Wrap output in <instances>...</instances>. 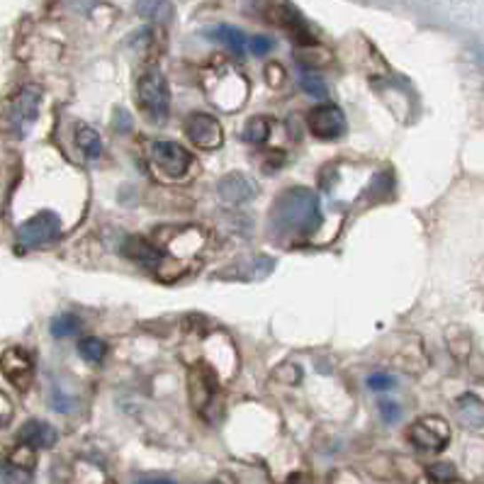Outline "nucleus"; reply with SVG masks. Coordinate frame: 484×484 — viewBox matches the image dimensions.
Returning <instances> with one entry per match:
<instances>
[{"label":"nucleus","instance_id":"obj_1","mask_svg":"<svg viewBox=\"0 0 484 484\" xmlns=\"http://www.w3.org/2000/svg\"><path fill=\"white\" fill-rule=\"evenodd\" d=\"M321 226V207L314 190L290 187L270 210V232L278 239H307Z\"/></svg>","mask_w":484,"mask_h":484},{"label":"nucleus","instance_id":"obj_2","mask_svg":"<svg viewBox=\"0 0 484 484\" xmlns=\"http://www.w3.org/2000/svg\"><path fill=\"white\" fill-rule=\"evenodd\" d=\"M137 98L144 115L154 124H163L171 115V91H168L166 75L159 68L151 66L149 71H144L137 83Z\"/></svg>","mask_w":484,"mask_h":484},{"label":"nucleus","instance_id":"obj_3","mask_svg":"<svg viewBox=\"0 0 484 484\" xmlns=\"http://www.w3.org/2000/svg\"><path fill=\"white\" fill-rule=\"evenodd\" d=\"M205 91L212 95V103L222 110H236L249 95V83L242 74H236L232 66L212 68L205 78Z\"/></svg>","mask_w":484,"mask_h":484},{"label":"nucleus","instance_id":"obj_4","mask_svg":"<svg viewBox=\"0 0 484 484\" xmlns=\"http://www.w3.org/2000/svg\"><path fill=\"white\" fill-rule=\"evenodd\" d=\"M42 105V91L37 85H25L22 91L10 98L8 112H5V130L15 137H25L29 127L35 124Z\"/></svg>","mask_w":484,"mask_h":484},{"label":"nucleus","instance_id":"obj_5","mask_svg":"<svg viewBox=\"0 0 484 484\" xmlns=\"http://www.w3.org/2000/svg\"><path fill=\"white\" fill-rule=\"evenodd\" d=\"M151 163L171 180H180L190 171L193 156L178 141L159 139L151 144Z\"/></svg>","mask_w":484,"mask_h":484},{"label":"nucleus","instance_id":"obj_6","mask_svg":"<svg viewBox=\"0 0 484 484\" xmlns=\"http://www.w3.org/2000/svg\"><path fill=\"white\" fill-rule=\"evenodd\" d=\"M61 234V217L56 212H39L18 226V243L22 249H39Z\"/></svg>","mask_w":484,"mask_h":484},{"label":"nucleus","instance_id":"obj_7","mask_svg":"<svg viewBox=\"0 0 484 484\" xmlns=\"http://www.w3.org/2000/svg\"><path fill=\"white\" fill-rule=\"evenodd\" d=\"M411 446L424 453H440L450 440V426L440 417H424L414 421L409 429Z\"/></svg>","mask_w":484,"mask_h":484},{"label":"nucleus","instance_id":"obj_8","mask_svg":"<svg viewBox=\"0 0 484 484\" xmlns=\"http://www.w3.org/2000/svg\"><path fill=\"white\" fill-rule=\"evenodd\" d=\"M186 134L187 139L195 144L197 149L215 151L222 147L224 131L222 124L217 117L207 115V112H193L186 120Z\"/></svg>","mask_w":484,"mask_h":484},{"label":"nucleus","instance_id":"obj_9","mask_svg":"<svg viewBox=\"0 0 484 484\" xmlns=\"http://www.w3.org/2000/svg\"><path fill=\"white\" fill-rule=\"evenodd\" d=\"M0 370L5 373L10 385L20 392H28L35 380V361L25 348H8L0 355Z\"/></svg>","mask_w":484,"mask_h":484},{"label":"nucleus","instance_id":"obj_10","mask_svg":"<svg viewBox=\"0 0 484 484\" xmlns=\"http://www.w3.org/2000/svg\"><path fill=\"white\" fill-rule=\"evenodd\" d=\"M307 127L317 139L334 141L338 139L345 130V115L341 107L336 105H317L314 110L307 115Z\"/></svg>","mask_w":484,"mask_h":484},{"label":"nucleus","instance_id":"obj_11","mask_svg":"<svg viewBox=\"0 0 484 484\" xmlns=\"http://www.w3.org/2000/svg\"><path fill=\"white\" fill-rule=\"evenodd\" d=\"M217 195L222 197L226 205H243L258 195V183L243 173H229L217 183Z\"/></svg>","mask_w":484,"mask_h":484},{"label":"nucleus","instance_id":"obj_12","mask_svg":"<svg viewBox=\"0 0 484 484\" xmlns=\"http://www.w3.org/2000/svg\"><path fill=\"white\" fill-rule=\"evenodd\" d=\"M20 443H25V446L35 448V450H44V448H52L56 443V429L52 424L42 419H32L28 424H22V429L18 433Z\"/></svg>","mask_w":484,"mask_h":484},{"label":"nucleus","instance_id":"obj_13","mask_svg":"<svg viewBox=\"0 0 484 484\" xmlns=\"http://www.w3.org/2000/svg\"><path fill=\"white\" fill-rule=\"evenodd\" d=\"M122 253L130 258V261L139 263L144 268H156L161 261H163V253L149 243L147 239H141V236H127L124 243H122Z\"/></svg>","mask_w":484,"mask_h":484},{"label":"nucleus","instance_id":"obj_14","mask_svg":"<svg viewBox=\"0 0 484 484\" xmlns=\"http://www.w3.org/2000/svg\"><path fill=\"white\" fill-rule=\"evenodd\" d=\"M457 417L467 429L484 431V401L472 392H467L457 401Z\"/></svg>","mask_w":484,"mask_h":484},{"label":"nucleus","instance_id":"obj_15","mask_svg":"<svg viewBox=\"0 0 484 484\" xmlns=\"http://www.w3.org/2000/svg\"><path fill=\"white\" fill-rule=\"evenodd\" d=\"M75 144H78V149L83 151L85 159H100V154H103V139H100L98 130H93L91 124H78Z\"/></svg>","mask_w":484,"mask_h":484},{"label":"nucleus","instance_id":"obj_16","mask_svg":"<svg viewBox=\"0 0 484 484\" xmlns=\"http://www.w3.org/2000/svg\"><path fill=\"white\" fill-rule=\"evenodd\" d=\"M207 35H210V37H215L217 42L226 44V49H232L236 56H242L243 52H246V35H243L242 29L229 28V25H219V28L210 29Z\"/></svg>","mask_w":484,"mask_h":484},{"label":"nucleus","instance_id":"obj_17","mask_svg":"<svg viewBox=\"0 0 484 484\" xmlns=\"http://www.w3.org/2000/svg\"><path fill=\"white\" fill-rule=\"evenodd\" d=\"M137 12L144 20H151V22H168L171 15H173V8H171L168 0H139Z\"/></svg>","mask_w":484,"mask_h":484},{"label":"nucleus","instance_id":"obj_18","mask_svg":"<svg viewBox=\"0 0 484 484\" xmlns=\"http://www.w3.org/2000/svg\"><path fill=\"white\" fill-rule=\"evenodd\" d=\"M273 268H275V261H273V258H263V256H258V258H253L249 266H236V268L224 270V278H226V275L232 278L234 273H239V278H266Z\"/></svg>","mask_w":484,"mask_h":484},{"label":"nucleus","instance_id":"obj_19","mask_svg":"<svg viewBox=\"0 0 484 484\" xmlns=\"http://www.w3.org/2000/svg\"><path fill=\"white\" fill-rule=\"evenodd\" d=\"M71 484H112V482L105 477V472L100 470V467L93 465V463H88V460H83V463H78V465H75Z\"/></svg>","mask_w":484,"mask_h":484},{"label":"nucleus","instance_id":"obj_20","mask_svg":"<svg viewBox=\"0 0 484 484\" xmlns=\"http://www.w3.org/2000/svg\"><path fill=\"white\" fill-rule=\"evenodd\" d=\"M78 353L83 361L88 363H100L105 355H107V345H105L103 338H98V336H83L81 341H78Z\"/></svg>","mask_w":484,"mask_h":484},{"label":"nucleus","instance_id":"obj_21","mask_svg":"<svg viewBox=\"0 0 484 484\" xmlns=\"http://www.w3.org/2000/svg\"><path fill=\"white\" fill-rule=\"evenodd\" d=\"M49 329H52V336L64 338V336L78 334V331H81V319L75 317V314H56V317L49 321Z\"/></svg>","mask_w":484,"mask_h":484},{"label":"nucleus","instance_id":"obj_22","mask_svg":"<svg viewBox=\"0 0 484 484\" xmlns=\"http://www.w3.org/2000/svg\"><path fill=\"white\" fill-rule=\"evenodd\" d=\"M270 134V122L268 117H251L249 124L243 127V139L251 141V144H261L268 139Z\"/></svg>","mask_w":484,"mask_h":484},{"label":"nucleus","instance_id":"obj_23","mask_svg":"<svg viewBox=\"0 0 484 484\" xmlns=\"http://www.w3.org/2000/svg\"><path fill=\"white\" fill-rule=\"evenodd\" d=\"M0 484H29V470L12 465V463H0Z\"/></svg>","mask_w":484,"mask_h":484},{"label":"nucleus","instance_id":"obj_24","mask_svg":"<svg viewBox=\"0 0 484 484\" xmlns=\"http://www.w3.org/2000/svg\"><path fill=\"white\" fill-rule=\"evenodd\" d=\"M10 463L12 465L22 467V470H32L35 463H37V450L35 448L25 446V443H20L12 453H10Z\"/></svg>","mask_w":484,"mask_h":484},{"label":"nucleus","instance_id":"obj_25","mask_svg":"<svg viewBox=\"0 0 484 484\" xmlns=\"http://www.w3.org/2000/svg\"><path fill=\"white\" fill-rule=\"evenodd\" d=\"M299 83H302V91L307 95H312V98H326V93H329V91H326V83L317 74H305Z\"/></svg>","mask_w":484,"mask_h":484},{"label":"nucleus","instance_id":"obj_26","mask_svg":"<svg viewBox=\"0 0 484 484\" xmlns=\"http://www.w3.org/2000/svg\"><path fill=\"white\" fill-rule=\"evenodd\" d=\"M429 477L433 482H456V467L448 463H438V465L429 467Z\"/></svg>","mask_w":484,"mask_h":484},{"label":"nucleus","instance_id":"obj_27","mask_svg":"<svg viewBox=\"0 0 484 484\" xmlns=\"http://www.w3.org/2000/svg\"><path fill=\"white\" fill-rule=\"evenodd\" d=\"M394 385H397V380L387 373H377L368 377V387L373 392H390Z\"/></svg>","mask_w":484,"mask_h":484},{"label":"nucleus","instance_id":"obj_28","mask_svg":"<svg viewBox=\"0 0 484 484\" xmlns=\"http://www.w3.org/2000/svg\"><path fill=\"white\" fill-rule=\"evenodd\" d=\"M380 414H382V421H387V424H394V421H400L401 411H400V404L392 400H382L380 401Z\"/></svg>","mask_w":484,"mask_h":484},{"label":"nucleus","instance_id":"obj_29","mask_svg":"<svg viewBox=\"0 0 484 484\" xmlns=\"http://www.w3.org/2000/svg\"><path fill=\"white\" fill-rule=\"evenodd\" d=\"M273 47H275V44H273V39L270 37H253L251 42H249V49H251V54L256 56H266Z\"/></svg>","mask_w":484,"mask_h":484},{"label":"nucleus","instance_id":"obj_30","mask_svg":"<svg viewBox=\"0 0 484 484\" xmlns=\"http://www.w3.org/2000/svg\"><path fill=\"white\" fill-rule=\"evenodd\" d=\"M266 78H268V83L273 85V88H278V85L285 81V68L280 64H268L266 66Z\"/></svg>","mask_w":484,"mask_h":484},{"label":"nucleus","instance_id":"obj_31","mask_svg":"<svg viewBox=\"0 0 484 484\" xmlns=\"http://www.w3.org/2000/svg\"><path fill=\"white\" fill-rule=\"evenodd\" d=\"M115 127H117L120 131L131 130V117H130V115H127L124 110H117V122H115Z\"/></svg>","mask_w":484,"mask_h":484},{"label":"nucleus","instance_id":"obj_32","mask_svg":"<svg viewBox=\"0 0 484 484\" xmlns=\"http://www.w3.org/2000/svg\"><path fill=\"white\" fill-rule=\"evenodd\" d=\"M10 411H12V407H10V400L5 397V394H3V392H0V424H3V421H8Z\"/></svg>","mask_w":484,"mask_h":484},{"label":"nucleus","instance_id":"obj_33","mask_svg":"<svg viewBox=\"0 0 484 484\" xmlns=\"http://www.w3.org/2000/svg\"><path fill=\"white\" fill-rule=\"evenodd\" d=\"M134 484H176L173 480H168V477H141Z\"/></svg>","mask_w":484,"mask_h":484},{"label":"nucleus","instance_id":"obj_34","mask_svg":"<svg viewBox=\"0 0 484 484\" xmlns=\"http://www.w3.org/2000/svg\"><path fill=\"white\" fill-rule=\"evenodd\" d=\"M288 484H309V477L307 475H292L290 477Z\"/></svg>","mask_w":484,"mask_h":484}]
</instances>
